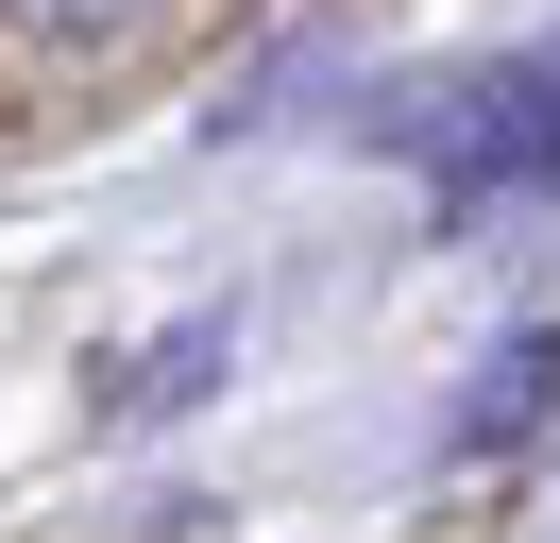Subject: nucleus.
<instances>
[{
    "label": "nucleus",
    "mask_w": 560,
    "mask_h": 543,
    "mask_svg": "<svg viewBox=\"0 0 560 543\" xmlns=\"http://www.w3.org/2000/svg\"><path fill=\"white\" fill-rule=\"evenodd\" d=\"M408 153L442 170V204H510V187H560V68H476L408 119Z\"/></svg>",
    "instance_id": "obj_1"
},
{
    "label": "nucleus",
    "mask_w": 560,
    "mask_h": 543,
    "mask_svg": "<svg viewBox=\"0 0 560 543\" xmlns=\"http://www.w3.org/2000/svg\"><path fill=\"white\" fill-rule=\"evenodd\" d=\"M544 391H560V339H510V357H492V391H458V441H510Z\"/></svg>",
    "instance_id": "obj_2"
},
{
    "label": "nucleus",
    "mask_w": 560,
    "mask_h": 543,
    "mask_svg": "<svg viewBox=\"0 0 560 543\" xmlns=\"http://www.w3.org/2000/svg\"><path fill=\"white\" fill-rule=\"evenodd\" d=\"M0 18H18V34H51V51H103V34H137L153 0H0Z\"/></svg>",
    "instance_id": "obj_3"
}]
</instances>
